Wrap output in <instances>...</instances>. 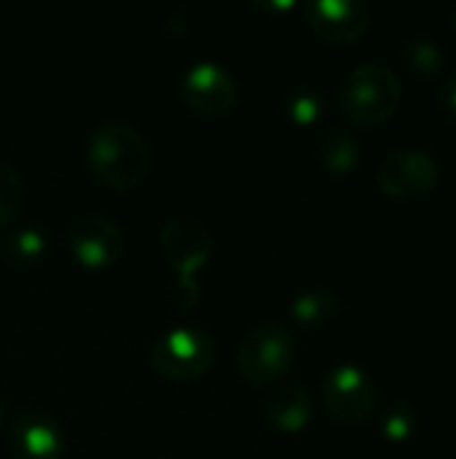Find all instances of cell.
Listing matches in <instances>:
<instances>
[{
	"mask_svg": "<svg viewBox=\"0 0 456 459\" xmlns=\"http://www.w3.org/2000/svg\"><path fill=\"white\" fill-rule=\"evenodd\" d=\"M86 164L102 186L113 191H132L148 178L151 148L134 126L124 121H105L86 137Z\"/></svg>",
	"mask_w": 456,
	"mask_h": 459,
	"instance_id": "cell-1",
	"label": "cell"
},
{
	"mask_svg": "<svg viewBox=\"0 0 456 459\" xmlns=\"http://www.w3.org/2000/svg\"><path fill=\"white\" fill-rule=\"evenodd\" d=\"M403 89L398 73L382 62L368 59L347 73L339 89V108L355 126L376 129L384 126L400 110Z\"/></svg>",
	"mask_w": 456,
	"mask_h": 459,
	"instance_id": "cell-2",
	"label": "cell"
},
{
	"mask_svg": "<svg viewBox=\"0 0 456 459\" xmlns=\"http://www.w3.org/2000/svg\"><path fill=\"white\" fill-rule=\"evenodd\" d=\"M215 339L199 325L169 328L148 350L151 368L172 385H188L202 379L215 366Z\"/></svg>",
	"mask_w": 456,
	"mask_h": 459,
	"instance_id": "cell-3",
	"label": "cell"
},
{
	"mask_svg": "<svg viewBox=\"0 0 456 459\" xmlns=\"http://www.w3.org/2000/svg\"><path fill=\"white\" fill-rule=\"evenodd\" d=\"M298 344L282 323H258L237 344L234 366L247 385L263 387L280 382L296 366Z\"/></svg>",
	"mask_w": 456,
	"mask_h": 459,
	"instance_id": "cell-4",
	"label": "cell"
},
{
	"mask_svg": "<svg viewBox=\"0 0 456 459\" xmlns=\"http://www.w3.org/2000/svg\"><path fill=\"white\" fill-rule=\"evenodd\" d=\"M325 411L341 425H363L376 411V385L355 363L333 366L320 387Z\"/></svg>",
	"mask_w": 456,
	"mask_h": 459,
	"instance_id": "cell-5",
	"label": "cell"
},
{
	"mask_svg": "<svg viewBox=\"0 0 456 459\" xmlns=\"http://www.w3.org/2000/svg\"><path fill=\"white\" fill-rule=\"evenodd\" d=\"M180 100L183 105L204 118H220L228 116L237 102H239V86L234 81V75L212 59H202L194 62L183 78H180Z\"/></svg>",
	"mask_w": 456,
	"mask_h": 459,
	"instance_id": "cell-6",
	"label": "cell"
},
{
	"mask_svg": "<svg viewBox=\"0 0 456 459\" xmlns=\"http://www.w3.org/2000/svg\"><path fill=\"white\" fill-rule=\"evenodd\" d=\"M441 183L438 161L422 148H403L390 153L376 172V186L387 199L414 202L430 196Z\"/></svg>",
	"mask_w": 456,
	"mask_h": 459,
	"instance_id": "cell-7",
	"label": "cell"
},
{
	"mask_svg": "<svg viewBox=\"0 0 456 459\" xmlns=\"http://www.w3.org/2000/svg\"><path fill=\"white\" fill-rule=\"evenodd\" d=\"M67 247L78 266L102 272L121 261L126 237H124V229L113 218L102 212H86L70 221Z\"/></svg>",
	"mask_w": 456,
	"mask_h": 459,
	"instance_id": "cell-8",
	"label": "cell"
},
{
	"mask_svg": "<svg viewBox=\"0 0 456 459\" xmlns=\"http://www.w3.org/2000/svg\"><path fill=\"white\" fill-rule=\"evenodd\" d=\"M159 247H161L167 266L175 272V277H196L207 266L215 250V239H212V231L202 221L177 215L161 226Z\"/></svg>",
	"mask_w": 456,
	"mask_h": 459,
	"instance_id": "cell-9",
	"label": "cell"
},
{
	"mask_svg": "<svg viewBox=\"0 0 456 459\" xmlns=\"http://www.w3.org/2000/svg\"><path fill=\"white\" fill-rule=\"evenodd\" d=\"M374 11L363 0H312L304 5L306 27L331 46H349L371 30Z\"/></svg>",
	"mask_w": 456,
	"mask_h": 459,
	"instance_id": "cell-10",
	"label": "cell"
},
{
	"mask_svg": "<svg viewBox=\"0 0 456 459\" xmlns=\"http://www.w3.org/2000/svg\"><path fill=\"white\" fill-rule=\"evenodd\" d=\"M65 430L46 411H24L8 430V446L19 459H59L65 452Z\"/></svg>",
	"mask_w": 456,
	"mask_h": 459,
	"instance_id": "cell-11",
	"label": "cell"
},
{
	"mask_svg": "<svg viewBox=\"0 0 456 459\" xmlns=\"http://www.w3.org/2000/svg\"><path fill=\"white\" fill-rule=\"evenodd\" d=\"M312 414H314L312 395L298 382H288L277 387L263 403L266 422L285 436H301L312 425Z\"/></svg>",
	"mask_w": 456,
	"mask_h": 459,
	"instance_id": "cell-12",
	"label": "cell"
},
{
	"mask_svg": "<svg viewBox=\"0 0 456 459\" xmlns=\"http://www.w3.org/2000/svg\"><path fill=\"white\" fill-rule=\"evenodd\" d=\"M314 156H317V164L325 172H331L336 178H347L360 167L363 148H360V140L349 129L331 126L317 137Z\"/></svg>",
	"mask_w": 456,
	"mask_h": 459,
	"instance_id": "cell-13",
	"label": "cell"
},
{
	"mask_svg": "<svg viewBox=\"0 0 456 459\" xmlns=\"http://www.w3.org/2000/svg\"><path fill=\"white\" fill-rule=\"evenodd\" d=\"M341 315V299L333 290L312 288L290 301V317L306 331H320Z\"/></svg>",
	"mask_w": 456,
	"mask_h": 459,
	"instance_id": "cell-14",
	"label": "cell"
},
{
	"mask_svg": "<svg viewBox=\"0 0 456 459\" xmlns=\"http://www.w3.org/2000/svg\"><path fill=\"white\" fill-rule=\"evenodd\" d=\"M46 234L35 226H19L0 234V261L13 269H27L40 264L46 255Z\"/></svg>",
	"mask_w": 456,
	"mask_h": 459,
	"instance_id": "cell-15",
	"label": "cell"
},
{
	"mask_svg": "<svg viewBox=\"0 0 456 459\" xmlns=\"http://www.w3.org/2000/svg\"><path fill=\"white\" fill-rule=\"evenodd\" d=\"M400 62L403 70L411 73L414 78H435L446 67V48L430 35H417L403 43Z\"/></svg>",
	"mask_w": 456,
	"mask_h": 459,
	"instance_id": "cell-16",
	"label": "cell"
},
{
	"mask_svg": "<svg viewBox=\"0 0 456 459\" xmlns=\"http://www.w3.org/2000/svg\"><path fill=\"white\" fill-rule=\"evenodd\" d=\"M282 113L296 126H314L325 116V97L312 86H296L285 94Z\"/></svg>",
	"mask_w": 456,
	"mask_h": 459,
	"instance_id": "cell-17",
	"label": "cell"
},
{
	"mask_svg": "<svg viewBox=\"0 0 456 459\" xmlns=\"http://www.w3.org/2000/svg\"><path fill=\"white\" fill-rule=\"evenodd\" d=\"M22 204H24V183L11 164L0 161V229L19 215Z\"/></svg>",
	"mask_w": 456,
	"mask_h": 459,
	"instance_id": "cell-18",
	"label": "cell"
},
{
	"mask_svg": "<svg viewBox=\"0 0 456 459\" xmlns=\"http://www.w3.org/2000/svg\"><path fill=\"white\" fill-rule=\"evenodd\" d=\"M417 428H419V414L409 403H395L382 417V433L392 444L409 441L417 433Z\"/></svg>",
	"mask_w": 456,
	"mask_h": 459,
	"instance_id": "cell-19",
	"label": "cell"
},
{
	"mask_svg": "<svg viewBox=\"0 0 456 459\" xmlns=\"http://www.w3.org/2000/svg\"><path fill=\"white\" fill-rule=\"evenodd\" d=\"M172 304L177 312H191L202 304V282L196 277H175Z\"/></svg>",
	"mask_w": 456,
	"mask_h": 459,
	"instance_id": "cell-20",
	"label": "cell"
},
{
	"mask_svg": "<svg viewBox=\"0 0 456 459\" xmlns=\"http://www.w3.org/2000/svg\"><path fill=\"white\" fill-rule=\"evenodd\" d=\"M438 105H441L443 116L456 126V70L443 75V81L438 86Z\"/></svg>",
	"mask_w": 456,
	"mask_h": 459,
	"instance_id": "cell-21",
	"label": "cell"
},
{
	"mask_svg": "<svg viewBox=\"0 0 456 459\" xmlns=\"http://www.w3.org/2000/svg\"><path fill=\"white\" fill-rule=\"evenodd\" d=\"M452 24L456 27V3H454V8H452Z\"/></svg>",
	"mask_w": 456,
	"mask_h": 459,
	"instance_id": "cell-22",
	"label": "cell"
},
{
	"mask_svg": "<svg viewBox=\"0 0 456 459\" xmlns=\"http://www.w3.org/2000/svg\"><path fill=\"white\" fill-rule=\"evenodd\" d=\"M0 430H3V414H0Z\"/></svg>",
	"mask_w": 456,
	"mask_h": 459,
	"instance_id": "cell-23",
	"label": "cell"
}]
</instances>
